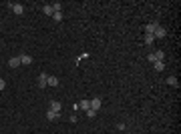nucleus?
Returning <instances> with one entry per match:
<instances>
[{
	"label": "nucleus",
	"mask_w": 181,
	"mask_h": 134,
	"mask_svg": "<svg viewBox=\"0 0 181 134\" xmlns=\"http://www.w3.org/2000/svg\"><path fill=\"white\" fill-rule=\"evenodd\" d=\"M8 6L12 8V12H14V14H18V16H20V14L24 12V6H22V4H14V2H8Z\"/></svg>",
	"instance_id": "obj_1"
},
{
	"label": "nucleus",
	"mask_w": 181,
	"mask_h": 134,
	"mask_svg": "<svg viewBox=\"0 0 181 134\" xmlns=\"http://www.w3.org/2000/svg\"><path fill=\"white\" fill-rule=\"evenodd\" d=\"M157 26H159V22H149V24L145 26V34H153L157 30Z\"/></svg>",
	"instance_id": "obj_2"
},
{
	"label": "nucleus",
	"mask_w": 181,
	"mask_h": 134,
	"mask_svg": "<svg viewBox=\"0 0 181 134\" xmlns=\"http://www.w3.org/2000/svg\"><path fill=\"white\" fill-rule=\"evenodd\" d=\"M46 80H48V74H44V72H42V74L38 76V88H46V86H48Z\"/></svg>",
	"instance_id": "obj_3"
},
{
	"label": "nucleus",
	"mask_w": 181,
	"mask_h": 134,
	"mask_svg": "<svg viewBox=\"0 0 181 134\" xmlns=\"http://www.w3.org/2000/svg\"><path fill=\"white\" fill-rule=\"evenodd\" d=\"M165 34H167V30L159 24V26H157V30L153 32V36H155V40H157V38H165Z\"/></svg>",
	"instance_id": "obj_4"
},
{
	"label": "nucleus",
	"mask_w": 181,
	"mask_h": 134,
	"mask_svg": "<svg viewBox=\"0 0 181 134\" xmlns=\"http://www.w3.org/2000/svg\"><path fill=\"white\" fill-rule=\"evenodd\" d=\"M46 118H48V120H58V118H60V112H54V110L48 108V110H46Z\"/></svg>",
	"instance_id": "obj_5"
},
{
	"label": "nucleus",
	"mask_w": 181,
	"mask_h": 134,
	"mask_svg": "<svg viewBox=\"0 0 181 134\" xmlns=\"http://www.w3.org/2000/svg\"><path fill=\"white\" fill-rule=\"evenodd\" d=\"M101 104H103V100H101V98H93V100H90V108L97 112V110L101 108Z\"/></svg>",
	"instance_id": "obj_6"
},
{
	"label": "nucleus",
	"mask_w": 181,
	"mask_h": 134,
	"mask_svg": "<svg viewBox=\"0 0 181 134\" xmlns=\"http://www.w3.org/2000/svg\"><path fill=\"white\" fill-rule=\"evenodd\" d=\"M20 64L28 66V64H32V58H30L28 54H20Z\"/></svg>",
	"instance_id": "obj_7"
},
{
	"label": "nucleus",
	"mask_w": 181,
	"mask_h": 134,
	"mask_svg": "<svg viewBox=\"0 0 181 134\" xmlns=\"http://www.w3.org/2000/svg\"><path fill=\"white\" fill-rule=\"evenodd\" d=\"M8 66H10V68H18V66H20V56L10 58V60H8Z\"/></svg>",
	"instance_id": "obj_8"
},
{
	"label": "nucleus",
	"mask_w": 181,
	"mask_h": 134,
	"mask_svg": "<svg viewBox=\"0 0 181 134\" xmlns=\"http://www.w3.org/2000/svg\"><path fill=\"white\" fill-rule=\"evenodd\" d=\"M60 108H62V104H60V102H56V100L51 102V110H54V112H60Z\"/></svg>",
	"instance_id": "obj_9"
},
{
	"label": "nucleus",
	"mask_w": 181,
	"mask_h": 134,
	"mask_svg": "<svg viewBox=\"0 0 181 134\" xmlns=\"http://www.w3.org/2000/svg\"><path fill=\"white\" fill-rule=\"evenodd\" d=\"M42 12H44L46 16H53V14H54V10H53V6H51V4H46V6H42Z\"/></svg>",
	"instance_id": "obj_10"
},
{
	"label": "nucleus",
	"mask_w": 181,
	"mask_h": 134,
	"mask_svg": "<svg viewBox=\"0 0 181 134\" xmlns=\"http://www.w3.org/2000/svg\"><path fill=\"white\" fill-rule=\"evenodd\" d=\"M153 68H155L157 72H161V70H165V62H159V60H157V62H153Z\"/></svg>",
	"instance_id": "obj_11"
},
{
	"label": "nucleus",
	"mask_w": 181,
	"mask_h": 134,
	"mask_svg": "<svg viewBox=\"0 0 181 134\" xmlns=\"http://www.w3.org/2000/svg\"><path fill=\"white\" fill-rule=\"evenodd\" d=\"M46 84H48V86H58V78H56V76H48Z\"/></svg>",
	"instance_id": "obj_12"
},
{
	"label": "nucleus",
	"mask_w": 181,
	"mask_h": 134,
	"mask_svg": "<svg viewBox=\"0 0 181 134\" xmlns=\"http://www.w3.org/2000/svg\"><path fill=\"white\" fill-rule=\"evenodd\" d=\"M153 54H155V58H157L159 62H163V60H165V52H163V50H157V52H153Z\"/></svg>",
	"instance_id": "obj_13"
},
{
	"label": "nucleus",
	"mask_w": 181,
	"mask_h": 134,
	"mask_svg": "<svg viewBox=\"0 0 181 134\" xmlns=\"http://www.w3.org/2000/svg\"><path fill=\"white\" fill-rule=\"evenodd\" d=\"M155 42V36L153 34H145V44H153Z\"/></svg>",
	"instance_id": "obj_14"
},
{
	"label": "nucleus",
	"mask_w": 181,
	"mask_h": 134,
	"mask_svg": "<svg viewBox=\"0 0 181 134\" xmlns=\"http://www.w3.org/2000/svg\"><path fill=\"white\" fill-rule=\"evenodd\" d=\"M51 6H53V10H54V12H60V8H62V4H60V2H53Z\"/></svg>",
	"instance_id": "obj_15"
},
{
	"label": "nucleus",
	"mask_w": 181,
	"mask_h": 134,
	"mask_svg": "<svg viewBox=\"0 0 181 134\" xmlns=\"http://www.w3.org/2000/svg\"><path fill=\"white\" fill-rule=\"evenodd\" d=\"M167 84H171V86H177V78H175V76H169V78H167Z\"/></svg>",
	"instance_id": "obj_16"
},
{
	"label": "nucleus",
	"mask_w": 181,
	"mask_h": 134,
	"mask_svg": "<svg viewBox=\"0 0 181 134\" xmlns=\"http://www.w3.org/2000/svg\"><path fill=\"white\" fill-rule=\"evenodd\" d=\"M81 108H83V110H89V108H90V100H83V102H81Z\"/></svg>",
	"instance_id": "obj_17"
},
{
	"label": "nucleus",
	"mask_w": 181,
	"mask_h": 134,
	"mask_svg": "<svg viewBox=\"0 0 181 134\" xmlns=\"http://www.w3.org/2000/svg\"><path fill=\"white\" fill-rule=\"evenodd\" d=\"M53 18H54V20H62V12H54Z\"/></svg>",
	"instance_id": "obj_18"
},
{
	"label": "nucleus",
	"mask_w": 181,
	"mask_h": 134,
	"mask_svg": "<svg viewBox=\"0 0 181 134\" xmlns=\"http://www.w3.org/2000/svg\"><path fill=\"white\" fill-rule=\"evenodd\" d=\"M4 88H6V80H4V78H0V92H2Z\"/></svg>",
	"instance_id": "obj_19"
},
{
	"label": "nucleus",
	"mask_w": 181,
	"mask_h": 134,
	"mask_svg": "<svg viewBox=\"0 0 181 134\" xmlns=\"http://www.w3.org/2000/svg\"><path fill=\"white\" fill-rule=\"evenodd\" d=\"M95 114H97V112H95L93 108H89V110H87V116H89V118H93V116H95Z\"/></svg>",
	"instance_id": "obj_20"
}]
</instances>
